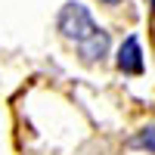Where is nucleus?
I'll list each match as a JSON object with an SVG mask.
<instances>
[{
  "label": "nucleus",
  "mask_w": 155,
  "mask_h": 155,
  "mask_svg": "<svg viewBox=\"0 0 155 155\" xmlns=\"http://www.w3.org/2000/svg\"><path fill=\"white\" fill-rule=\"evenodd\" d=\"M59 31L65 34L68 41H74L78 53H81L87 62L102 59V56H106V50H109V37H106V31L96 28L93 16H90L81 3L62 6V12H59Z\"/></svg>",
  "instance_id": "nucleus-1"
},
{
  "label": "nucleus",
  "mask_w": 155,
  "mask_h": 155,
  "mask_svg": "<svg viewBox=\"0 0 155 155\" xmlns=\"http://www.w3.org/2000/svg\"><path fill=\"white\" fill-rule=\"evenodd\" d=\"M134 146H137V149H149V152H155V124L143 127V130L134 137Z\"/></svg>",
  "instance_id": "nucleus-3"
},
{
  "label": "nucleus",
  "mask_w": 155,
  "mask_h": 155,
  "mask_svg": "<svg viewBox=\"0 0 155 155\" xmlns=\"http://www.w3.org/2000/svg\"><path fill=\"white\" fill-rule=\"evenodd\" d=\"M118 68L130 71V74L143 71V56H140V41H137V37H127V41H124L121 53H118Z\"/></svg>",
  "instance_id": "nucleus-2"
},
{
  "label": "nucleus",
  "mask_w": 155,
  "mask_h": 155,
  "mask_svg": "<svg viewBox=\"0 0 155 155\" xmlns=\"http://www.w3.org/2000/svg\"><path fill=\"white\" fill-rule=\"evenodd\" d=\"M152 6H155V0H152Z\"/></svg>",
  "instance_id": "nucleus-5"
},
{
  "label": "nucleus",
  "mask_w": 155,
  "mask_h": 155,
  "mask_svg": "<svg viewBox=\"0 0 155 155\" xmlns=\"http://www.w3.org/2000/svg\"><path fill=\"white\" fill-rule=\"evenodd\" d=\"M102 3H121V0H102Z\"/></svg>",
  "instance_id": "nucleus-4"
}]
</instances>
